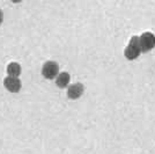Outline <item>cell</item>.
Segmentation results:
<instances>
[{
    "label": "cell",
    "mask_w": 155,
    "mask_h": 154,
    "mask_svg": "<svg viewBox=\"0 0 155 154\" xmlns=\"http://www.w3.org/2000/svg\"><path fill=\"white\" fill-rule=\"evenodd\" d=\"M2 20H4V13H2V11L0 9V25L2 23Z\"/></svg>",
    "instance_id": "ba28073f"
},
{
    "label": "cell",
    "mask_w": 155,
    "mask_h": 154,
    "mask_svg": "<svg viewBox=\"0 0 155 154\" xmlns=\"http://www.w3.org/2000/svg\"><path fill=\"white\" fill-rule=\"evenodd\" d=\"M7 73H8V77H15L19 78L20 73H21V65L19 63H9L7 66Z\"/></svg>",
    "instance_id": "52a82bcc"
},
{
    "label": "cell",
    "mask_w": 155,
    "mask_h": 154,
    "mask_svg": "<svg viewBox=\"0 0 155 154\" xmlns=\"http://www.w3.org/2000/svg\"><path fill=\"white\" fill-rule=\"evenodd\" d=\"M84 87L82 84H80V82L73 84L67 89V96L70 97V99H72V100H77V99H79V97L84 94Z\"/></svg>",
    "instance_id": "5b68a950"
},
{
    "label": "cell",
    "mask_w": 155,
    "mask_h": 154,
    "mask_svg": "<svg viewBox=\"0 0 155 154\" xmlns=\"http://www.w3.org/2000/svg\"><path fill=\"white\" fill-rule=\"evenodd\" d=\"M4 85H5L6 89L12 92V93H16L21 89V81H20L19 78L6 77L4 80Z\"/></svg>",
    "instance_id": "277c9868"
},
{
    "label": "cell",
    "mask_w": 155,
    "mask_h": 154,
    "mask_svg": "<svg viewBox=\"0 0 155 154\" xmlns=\"http://www.w3.org/2000/svg\"><path fill=\"white\" fill-rule=\"evenodd\" d=\"M42 74H43L44 78L50 79V80L57 78V75L59 74V65L56 62H52V60L46 62L45 64L43 65Z\"/></svg>",
    "instance_id": "3957f363"
},
{
    "label": "cell",
    "mask_w": 155,
    "mask_h": 154,
    "mask_svg": "<svg viewBox=\"0 0 155 154\" xmlns=\"http://www.w3.org/2000/svg\"><path fill=\"white\" fill-rule=\"evenodd\" d=\"M139 44L141 52H148L155 46V35L153 32H142L141 36H139Z\"/></svg>",
    "instance_id": "7a4b0ae2"
},
{
    "label": "cell",
    "mask_w": 155,
    "mask_h": 154,
    "mask_svg": "<svg viewBox=\"0 0 155 154\" xmlns=\"http://www.w3.org/2000/svg\"><path fill=\"white\" fill-rule=\"evenodd\" d=\"M141 50H140V44H139V36H133L130 39L129 44L125 49V57L133 60L140 56Z\"/></svg>",
    "instance_id": "6da1fadb"
},
{
    "label": "cell",
    "mask_w": 155,
    "mask_h": 154,
    "mask_svg": "<svg viewBox=\"0 0 155 154\" xmlns=\"http://www.w3.org/2000/svg\"><path fill=\"white\" fill-rule=\"evenodd\" d=\"M70 80H71L70 74L67 72H61L56 78V84H57V86H58L59 88H65V87L68 86Z\"/></svg>",
    "instance_id": "8992f818"
}]
</instances>
